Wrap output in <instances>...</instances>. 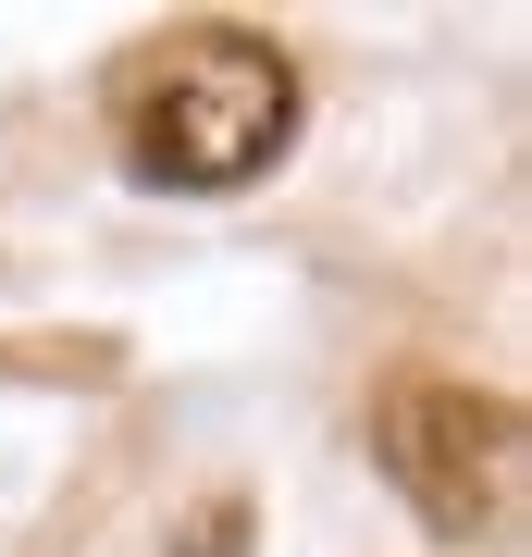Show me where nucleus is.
<instances>
[{
    "instance_id": "7ed1b4c3",
    "label": "nucleus",
    "mask_w": 532,
    "mask_h": 557,
    "mask_svg": "<svg viewBox=\"0 0 532 557\" xmlns=\"http://www.w3.org/2000/svg\"><path fill=\"white\" fill-rule=\"evenodd\" d=\"M236 545H248V496H211V508L174 533V557H236Z\"/></svg>"
},
{
    "instance_id": "f257e3e1",
    "label": "nucleus",
    "mask_w": 532,
    "mask_h": 557,
    "mask_svg": "<svg viewBox=\"0 0 532 557\" xmlns=\"http://www.w3.org/2000/svg\"><path fill=\"white\" fill-rule=\"evenodd\" d=\"M112 149L137 186L236 199L297 149V62L248 25H161L112 62Z\"/></svg>"
},
{
    "instance_id": "f03ea898",
    "label": "nucleus",
    "mask_w": 532,
    "mask_h": 557,
    "mask_svg": "<svg viewBox=\"0 0 532 557\" xmlns=\"http://www.w3.org/2000/svg\"><path fill=\"white\" fill-rule=\"evenodd\" d=\"M372 458L396 471V496L434 520L446 545H471V533H495V508H508L520 421H508V397H483V384L396 372L384 397H372Z\"/></svg>"
}]
</instances>
